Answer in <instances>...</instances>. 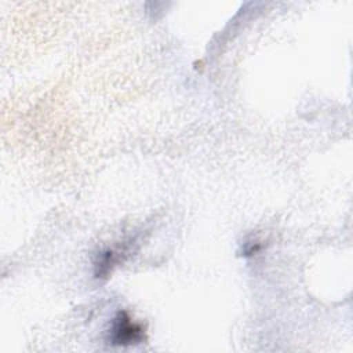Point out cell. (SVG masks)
Segmentation results:
<instances>
[{
	"mask_svg": "<svg viewBox=\"0 0 353 353\" xmlns=\"http://www.w3.org/2000/svg\"><path fill=\"white\" fill-rule=\"evenodd\" d=\"M143 328L131 320L125 312H120L112 321L109 331V343L116 346L135 345L143 341Z\"/></svg>",
	"mask_w": 353,
	"mask_h": 353,
	"instance_id": "6da1fadb",
	"label": "cell"
}]
</instances>
